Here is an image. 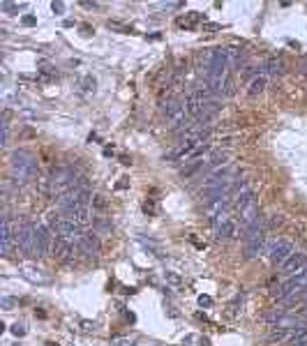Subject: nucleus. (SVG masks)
Masks as SVG:
<instances>
[{"mask_svg": "<svg viewBox=\"0 0 307 346\" xmlns=\"http://www.w3.org/2000/svg\"><path fill=\"white\" fill-rule=\"evenodd\" d=\"M10 173H12V178L16 180L18 185H24L28 180L35 178L37 173V160L32 155L30 150H14L12 157H10Z\"/></svg>", "mask_w": 307, "mask_h": 346, "instance_id": "1", "label": "nucleus"}, {"mask_svg": "<svg viewBox=\"0 0 307 346\" xmlns=\"http://www.w3.org/2000/svg\"><path fill=\"white\" fill-rule=\"evenodd\" d=\"M266 222L261 220L256 226H252L250 231L242 236V245H245V258H256L264 252V242H266Z\"/></svg>", "mask_w": 307, "mask_h": 346, "instance_id": "2", "label": "nucleus"}, {"mask_svg": "<svg viewBox=\"0 0 307 346\" xmlns=\"http://www.w3.org/2000/svg\"><path fill=\"white\" fill-rule=\"evenodd\" d=\"M16 247H21L24 254L35 256L37 254V224L24 220L16 226Z\"/></svg>", "mask_w": 307, "mask_h": 346, "instance_id": "3", "label": "nucleus"}, {"mask_svg": "<svg viewBox=\"0 0 307 346\" xmlns=\"http://www.w3.org/2000/svg\"><path fill=\"white\" fill-rule=\"evenodd\" d=\"M56 233L48 228L46 222H37V256H48L54 252Z\"/></svg>", "mask_w": 307, "mask_h": 346, "instance_id": "4", "label": "nucleus"}, {"mask_svg": "<svg viewBox=\"0 0 307 346\" xmlns=\"http://www.w3.org/2000/svg\"><path fill=\"white\" fill-rule=\"evenodd\" d=\"M100 250H102V242H100V233L97 231H90V233H84L81 236V242H78V254L88 261L100 256Z\"/></svg>", "mask_w": 307, "mask_h": 346, "instance_id": "5", "label": "nucleus"}, {"mask_svg": "<svg viewBox=\"0 0 307 346\" xmlns=\"http://www.w3.org/2000/svg\"><path fill=\"white\" fill-rule=\"evenodd\" d=\"M266 252H268V261H270L272 266H282V263L294 254V245H291L289 240H272Z\"/></svg>", "mask_w": 307, "mask_h": 346, "instance_id": "6", "label": "nucleus"}, {"mask_svg": "<svg viewBox=\"0 0 307 346\" xmlns=\"http://www.w3.org/2000/svg\"><path fill=\"white\" fill-rule=\"evenodd\" d=\"M238 215H240V224H238V233H240V236H245L250 228L256 226V224L264 220V217H261V212H259V206H256V201H254L252 206L242 208Z\"/></svg>", "mask_w": 307, "mask_h": 346, "instance_id": "7", "label": "nucleus"}, {"mask_svg": "<svg viewBox=\"0 0 307 346\" xmlns=\"http://www.w3.org/2000/svg\"><path fill=\"white\" fill-rule=\"evenodd\" d=\"M305 266H307V256H305V254H302V252H294V254H291V256L286 258L280 268H282L284 277H294V274H298L302 268H305Z\"/></svg>", "mask_w": 307, "mask_h": 346, "instance_id": "8", "label": "nucleus"}, {"mask_svg": "<svg viewBox=\"0 0 307 346\" xmlns=\"http://www.w3.org/2000/svg\"><path fill=\"white\" fill-rule=\"evenodd\" d=\"M14 242H16V228L12 226L10 215H5L2 217V254H5V256H10Z\"/></svg>", "mask_w": 307, "mask_h": 346, "instance_id": "9", "label": "nucleus"}, {"mask_svg": "<svg viewBox=\"0 0 307 346\" xmlns=\"http://www.w3.org/2000/svg\"><path fill=\"white\" fill-rule=\"evenodd\" d=\"M238 233V226H236L234 222H224V224H220V226L215 228V236H217V240H231Z\"/></svg>", "mask_w": 307, "mask_h": 346, "instance_id": "10", "label": "nucleus"}, {"mask_svg": "<svg viewBox=\"0 0 307 346\" xmlns=\"http://www.w3.org/2000/svg\"><path fill=\"white\" fill-rule=\"evenodd\" d=\"M282 72H284V62L280 58H270L266 62V74L268 76H282Z\"/></svg>", "mask_w": 307, "mask_h": 346, "instance_id": "11", "label": "nucleus"}, {"mask_svg": "<svg viewBox=\"0 0 307 346\" xmlns=\"http://www.w3.org/2000/svg\"><path fill=\"white\" fill-rule=\"evenodd\" d=\"M266 88V78L264 76H254L252 81H250V88H247V95L250 97H256L261 92V90Z\"/></svg>", "mask_w": 307, "mask_h": 346, "instance_id": "12", "label": "nucleus"}, {"mask_svg": "<svg viewBox=\"0 0 307 346\" xmlns=\"http://www.w3.org/2000/svg\"><path fill=\"white\" fill-rule=\"evenodd\" d=\"M196 21H201V14L199 12H192L190 16H185V18H178V26H182V28H192Z\"/></svg>", "mask_w": 307, "mask_h": 346, "instance_id": "13", "label": "nucleus"}, {"mask_svg": "<svg viewBox=\"0 0 307 346\" xmlns=\"http://www.w3.org/2000/svg\"><path fill=\"white\" fill-rule=\"evenodd\" d=\"M95 228H97V233H106L108 228H111V224H108L106 220H102V217H100V220H95Z\"/></svg>", "mask_w": 307, "mask_h": 346, "instance_id": "14", "label": "nucleus"}, {"mask_svg": "<svg viewBox=\"0 0 307 346\" xmlns=\"http://www.w3.org/2000/svg\"><path fill=\"white\" fill-rule=\"evenodd\" d=\"M132 337H114V340H111V344L114 346H130L132 344Z\"/></svg>", "mask_w": 307, "mask_h": 346, "instance_id": "15", "label": "nucleus"}, {"mask_svg": "<svg viewBox=\"0 0 307 346\" xmlns=\"http://www.w3.org/2000/svg\"><path fill=\"white\" fill-rule=\"evenodd\" d=\"M166 280H169L171 284H180V277H178L176 272H166Z\"/></svg>", "mask_w": 307, "mask_h": 346, "instance_id": "16", "label": "nucleus"}, {"mask_svg": "<svg viewBox=\"0 0 307 346\" xmlns=\"http://www.w3.org/2000/svg\"><path fill=\"white\" fill-rule=\"evenodd\" d=\"M51 10H54L56 14H62V12H65V5H62V2H54V5H51Z\"/></svg>", "mask_w": 307, "mask_h": 346, "instance_id": "17", "label": "nucleus"}, {"mask_svg": "<svg viewBox=\"0 0 307 346\" xmlns=\"http://www.w3.org/2000/svg\"><path fill=\"white\" fill-rule=\"evenodd\" d=\"M199 304H201V307H210L212 300L208 298V296H201V298H199Z\"/></svg>", "mask_w": 307, "mask_h": 346, "instance_id": "18", "label": "nucleus"}, {"mask_svg": "<svg viewBox=\"0 0 307 346\" xmlns=\"http://www.w3.org/2000/svg\"><path fill=\"white\" fill-rule=\"evenodd\" d=\"M12 332L16 334V337H21V334H26V330H24V326H18V323H16V326L12 328Z\"/></svg>", "mask_w": 307, "mask_h": 346, "instance_id": "19", "label": "nucleus"}, {"mask_svg": "<svg viewBox=\"0 0 307 346\" xmlns=\"http://www.w3.org/2000/svg\"><path fill=\"white\" fill-rule=\"evenodd\" d=\"M24 24H26V26H35V24H37V18H35V16H24Z\"/></svg>", "mask_w": 307, "mask_h": 346, "instance_id": "20", "label": "nucleus"}, {"mask_svg": "<svg viewBox=\"0 0 307 346\" xmlns=\"http://www.w3.org/2000/svg\"><path fill=\"white\" fill-rule=\"evenodd\" d=\"M12 304H14V300H12V298H2V307H5V310H10Z\"/></svg>", "mask_w": 307, "mask_h": 346, "instance_id": "21", "label": "nucleus"}, {"mask_svg": "<svg viewBox=\"0 0 307 346\" xmlns=\"http://www.w3.org/2000/svg\"><path fill=\"white\" fill-rule=\"evenodd\" d=\"M95 328V323H88V321H84V330H92Z\"/></svg>", "mask_w": 307, "mask_h": 346, "instance_id": "22", "label": "nucleus"}, {"mask_svg": "<svg viewBox=\"0 0 307 346\" xmlns=\"http://www.w3.org/2000/svg\"><path fill=\"white\" fill-rule=\"evenodd\" d=\"M206 28H208V30H220V28H222V26H217V24H210V26H206Z\"/></svg>", "mask_w": 307, "mask_h": 346, "instance_id": "23", "label": "nucleus"}, {"mask_svg": "<svg viewBox=\"0 0 307 346\" xmlns=\"http://www.w3.org/2000/svg\"><path fill=\"white\" fill-rule=\"evenodd\" d=\"M302 74H305V78H307V60L302 62Z\"/></svg>", "mask_w": 307, "mask_h": 346, "instance_id": "24", "label": "nucleus"}, {"mask_svg": "<svg viewBox=\"0 0 307 346\" xmlns=\"http://www.w3.org/2000/svg\"><path fill=\"white\" fill-rule=\"evenodd\" d=\"M46 346H58V344H46Z\"/></svg>", "mask_w": 307, "mask_h": 346, "instance_id": "25", "label": "nucleus"}]
</instances>
